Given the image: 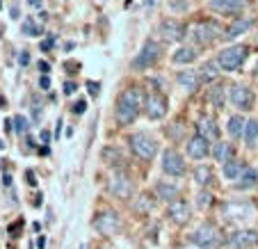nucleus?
<instances>
[{"label":"nucleus","mask_w":258,"mask_h":249,"mask_svg":"<svg viewBox=\"0 0 258 249\" xmlns=\"http://www.w3.org/2000/svg\"><path fill=\"white\" fill-rule=\"evenodd\" d=\"M85 108H87V101H78L76 105H73V112H76V114H83Z\"/></svg>","instance_id":"c9c22d12"},{"label":"nucleus","mask_w":258,"mask_h":249,"mask_svg":"<svg viewBox=\"0 0 258 249\" xmlns=\"http://www.w3.org/2000/svg\"><path fill=\"white\" fill-rule=\"evenodd\" d=\"M180 249H190V247H180Z\"/></svg>","instance_id":"8fccbe9b"},{"label":"nucleus","mask_w":258,"mask_h":249,"mask_svg":"<svg viewBox=\"0 0 258 249\" xmlns=\"http://www.w3.org/2000/svg\"><path fill=\"white\" fill-rule=\"evenodd\" d=\"M199 78H201V83H215V80L219 78V64L206 62L204 67L199 69Z\"/></svg>","instance_id":"cd10ccee"},{"label":"nucleus","mask_w":258,"mask_h":249,"mask_svg":"<svg viewBox=\"0 0 258 249\" xmlns=\"http://www.w3.org/2000/svg\"><path fill=\"white\" fill-rule=\"evenodd\" d=\"M251 25H253V19H249V16H235L233 23L224 30V39H229V41L238 39L240 34H244V32L251 30Z\"/></svg>","instance_id":"a211bd4d"},{"label":"nucleus","mask_w":258,"mask_h":249,"mask_svg":"<svg viewBox=\"0 0 258 249\" xmlns=\"http://www.w3.org/2000/svg\"><path fill=\"white\" fill-rule=\"evenodd\" d=\"M210 153H213V158L217 162H222V165L235 158V149H233V144H229V142H217V144L210 149Z\"/></svg>","instance_id":"412c9836"},{"label":"nucleus","mask_w":258,"mask_h":249,"mask_svg":"<svg viewBox=\"0 0 258 249\" xmlns=\"http://www.w3.org/2000/svg\"><path fill=\"white\" fill-rule=\"evenodd\" d=\"M156 197L169 204V201L178 199V185L171 181H158L156 183Z\"/></svg>","instance_id":"4be33fe9"},{"label":"nucleus","mask_w":258,"mask_h":249,"mask_svg":"<svg viewBox=\"0 0 258 249\" xmlns=\"http://www.w3.org/2000/svg\"><path fill=\"white\" fill-rule=\"evenodd\" d=\"M253 78H256V83H258V62H256V67H253Z\"/></svg>","instance_id":"49530a36"},{"label":"nucleus","mask_w":258,"mask_h":249,"mask_svg":"<svg viewBox=\"0 0 258 249\" xmlns=\"http://www.w3.org/2000/svg\"><path fill=\"white\" fill-rule=\"evenodd\" d=\"M53 44H55V37H48L46 41H41V50H50L53 48Z\"/></svg>","instance_id":"58836bf2"},{"label":"nucleus","mask_w":258,"mask_h":249,"mask_svg":"<svg viewBox=\"0 0 258 249\" xmlns=\"http://www.w3.org/2000/svg\"><path fill=\"white\" fill-rule=\"evenodd\" d=\"M92 224L101 235H117L123 226L119 213H114V210H101V213H96Z\"/></svg>","instance_id":"0eeeda50"},{"label":"nucleus","mask_w":258,"mask_h":249,"mask_svg":"<svg viewBox=\"0 0 258 249\" xmlns=\"http://www.w3.org/2000/svg\"><path fill=\"white\" fill-rule=\"evenodd\" d=\"M197 206H199V208H210V206H213V195H210V192H199V195H197Z\"/></svg>","instance_id":"72a5a7b5"},{"label":"nucleus","mask_w":258,"mask_h":249,"mask_svg":"<svg viewBox=\"0 0 258 249\" xmlns=\"http://www.w3.org/2000/svg\"><path fill=\"white\" fill-rule=\"evenodd\" d=\"M160 55H162L160 44L153 41V39H149L144 46H142L140 53H137V57L131 62V69L133 71H146V69H151L153 64L160 59Z\"/></svg>","instance_id":"423d86ee"},{"label":"nucleus","mask_w":258,"mask_h":249,"mask_svg":"<svg viewBox=\"0 0 258 249\" xmlns=\"http://www.w3.org/2000/svg\"><path fill=\"white\" fill-rule=\"evenodd\" d=\"M28 5L32 7V10H41V0H28Z\"/></svg>","instance_id":"79ce46f5"},{"label":"nucleus","mask_w":258,"mask_h":249,"mask_svg":"<svg viewBox=\"0 0 258 249\" xmlns=\"http://www.w3.org/2000/svg\"><path fill=\"white\" fill-rule=\"evenodd\" d=\"M73 92H76V83H73V80H67V83H64V94L69 96V94H73Z\"/></svg>","instance_id":"e433bc0d"},{"label":"nucleus","mask_w":258,"mask_h":249,"mask_svg":"<svg viewBox=\"0 0 258 249\" xmlns=\"http://www.w3.org/2000/svg\"><path fill=\"white\" fill-rule=\"evenodd\" d=\"M192 242L199 249H219L222 247V233L213 222H204L201 226H197L192 233Z\"/></svg>","instance_id":"39448f33"},{"label":"nucleus","mask_w":258,"mask_h":249,"mask_svg":"<svg viewBox=\"0 0 258 249\" xmlns=\"http://www.w3.org/2000/svg\"><path fill=\"white\" fill-rule=\"evenodd\" d=\"M153 206H156V201H153L149 195H142L140 201H135V210H137V213H149V210H153Z\"/></svg>","instance_id":"2f4dec72"},{"label":"nucleus","mask_w":258,"mask_h":249,"mask_svg":"<svg viewBox=\"0 0 258 249\" xmlns=\"http://www.w3.org/2000/svg\"><path fill=\"white\" fill-rule=\"evenodd\" d=\"M242 137H244V142H247V147H256V140H258V121L256 119H247Z\"/></svg>","instance_id":"c85d7f7f"},{"label":"nucleus","mask_w":258,"mask_h":249,"mask_svg":"<svg viewBox=\"0 0 258 249\" xmlns=\"http://www.w3.org/2000/svg\"><path fill=\"white\" fill-rule=\"evenodd\" d=\"M87 87H89V92H92V96L98 94V83H87Z\"/></svg>","instance_id":"a19ab883"},{"label":"nucleus","mask_w":258,"mask_h":249,"mask_svg":"<svg viewBox=\"0 0 258 249\" xmlns=\"http://www.w3.org/2000/svg\"><path fill=\"white\" fill-rule=\"evenodd\" d=\"M256 183H258L256 169L247 167V169L242 171V176L238 178V183H235V190H251V188H256Z\"/></svg>","instance_id":"393cba45"},{"label":"nucleus","mask_w":258,"mask_h":249,"mask_svg":"<svg viewBox=\"0 0 258 249\" xmlns=\"http://www.w3.org/2000/svg\"><path fill=\"white\" fill-rule=\"evenodd\" d=\"M244 123H247V119H244L242 114H233V117L229 119L226 131H229V135L233 137V140H240V137L244 135Z\"/></svg>","instance_id":"a878e982"},{"label":"nucleus","mask_w":258,"mask_h":249,"mask_svg":"<svg viewBox=\"0 0 258 249\" xmlns=\"http://www.w3.org/2000/svg\"><path fill=\"white\" fill-rule=\"evenodd\" d=\"M244 169H247V165L240 162V160H235V158L233 160H229V162H224V176L229 178V181H238Z\"/></svg>","instance_id":"bb28decb"},{"label":"nucleus","mask_w":258,"mask_h":249,"mask_svg":"<svg viewBox=\"0 0 258 249\" xmlns=\"http://www.w3.org/2000/svg\"><path fill=\"white\" fill-rule=\"evenodd\" d=\"M185 149H187V156L195 158V160H204L206 156H210V142L206 140V137H201L199 133L187 140Z\"/></svg>","instance_id":"f3484780"},{"label":"nucleus","mask_w":258,"mask_h":249,"mask_svg":"<svg viewBox=\"0 0 258 249\" xmlns=\"http://www.w3.org/2000/svg\"><path fill=\"white\" fill-rule=\"evenodd\" d=\"M144 101H142V92L137 87H128L119 94L117 108H114V117H117L119 126H131L137 117H140Z\"/></svg>","instance_id":"f257e3e1"},{"label":"nucleus","mask_w":258,"mask_h":249,"mask_svg":"<svg viewBox=\"0 0 258 249\" xmlns=\"http://www.w3.org/2000/svg\"><path fill=\"white\" fill-rule=\"evenodd\" d=\"M187 37L195 41L197 46H210L213 41H217L219 37H224V28L217 23V21L210 19H199L187 28Z\"/></svg>","instance_id":"f03ea898"},{"label":"nucleus","mask_w":258,"mask_h":249,"mask_svg":"<svg viewBox=\"0 0 258 249\" xmlns=\"http://www.w3.org/2000/svg\"><path fill=\"white\" fill-rule=\"evenodd\" d=\"M19 59H21V64H23V67H25V64L30 62V55H28V53H25V50H23V53H21V57H19Z\"/></svg>","instance_id":"c03bdc74"},{"label":"nucleus","mask_w":258,"mask_h":249,"mask_svg":"<svg viewBox=\"0 0 258 249\" xmlns=\"http://www.w3.org/2000/svg\"><path fill=\"white\" fill-rule=\"evenodd\" d=\"M110 195L117 197V199H131L133 192H135V185H133L131 181V176L123 174V171H114L112 178H110Z\"/></svg>","instance_id":"f8f14e48"},{"label":"nucleus","mask_w":258,"mask_h":249,"mask_svg":"<svg viewBox=\"0 0 258 249\" xmlns=\"http://www.w3.org/2000/svg\"><path fill=\"white\" fill-rule=\"evenodd\" d=\"M0 7H3V3H0Z\"/></svg>","instance_id":"603ef678"},{"label":"nucleus","mask_w":258,"mask_h":249,"mask_svg":"<svg viewBox=\"0 0 258 249\" xmlns=\"http://www.w3.org/2000/svg\"><path fill=\"white\" fill-rule=\"evenodd\" d=\"M185 32H187V28L176 19H165L160 25H158V34H160V39L167 41V44L180 41L183 37H185Z\"/></svg>","instance_id":"ddd939ff"},{"label":"nucleus","mask_w":258,"mask_h":249,"mask_svg":"<svg viewBox=\"0 0 258 249\" xmlns=\"http://www.w3.org/2000/svg\"><path fill=\"white\" fill-rule=\"evenodd\" d=\"M213 12L224 16H238L247 10V0H208Z\"/></svg>","instance_id":"2eb2a0df"},{"label":"nucleus","mask_w":258,"mask_h":249,"mask_svg":"<svg viewBox=\"0 0 258 249\" xmlns=\"http://www.w3.org/2000/svg\"><path fill=\"white\" fill-rule=\"evenodd\" d=\"M197 57H199V50H197L195 46H180V48L171 55L174 64H192Z\"/></svg>","instance_id":"5701e85b"},{"label":"nucleus","mask_w":258,"mask_h":249,"mask_svg":"<svg viewBox=\"0 0 258 249\" xmlns=\"http://www.w3.org/2000/svg\"><path fill=\"white\" fill-rule=\"evenodd\" d=\"M21 32H23L25 37H39V34H41V25L34 23L32 16H28V19L23 21V28H21Z\"/></svg>","instance_id":"7c9ffc66"},{"label":"nucleus","mask_w":258,"mask_h":249,"mask_svg":"<svg viewBox=\"0 0 258 249\" xmlns=\"http://www.w3.org/2000/svg\"><path fill=\"white\" fill-rule=\"evenodd\" d=\"M197 133H199L201 137H206L208 142H213V140H217L219 137V126H217V121H215L210 114H204V117L197 121Z\"/></svg>","instance_id":"6ab92c4d"},{"label":"nucleus","mask_w":258,"mask_h":249,"mask_svg":"<svg viewBox=\"0 0 258 249\" xmlns=\"http://www.w3.org/2000/svg\"><path fill=\"white\" fill-rule=\"evenodd\" d=\"M176 83L185 89L187 94H195L201 85L199 71H178V74H176Z\"/></svg>","instance_id":"aec40b11"},{"label":"nucleus","mask_w":258,"mask_h":249,"mask_svg":"<svg viewBox=\"0 0 258 249\" xmlns=\"http://www.w3.org/2000/svg\"><path fill=\"white\" fill-rule=\"evenodd\" d=\"M25 176H28V183H30V185H34V183H37V181H34V174H32V171H28Z\"/></svg>","instance_id":"a18cd8bd"},{"label":"nucleus","mask_w":258,"mask_h":249,"mask_svg":"<svg viewBox=\"0 0 258 249\" xmlns=\"http://www.w3.org/2000/svg\"><path fill=\"white\" fill-rule=\"evenodd\" d=\"M162 171H165L167 176H174V178L183 176L187 171L185 158L180 156L176 149H165V153H162Z\"/></svg>","instance_id":"9b49d317"},{"label":"nucleus","mask_w":258,"mask_h":249,"mask_svg":"<svg viewBox=\"0 0 258 249\" xmlns=\"http://www.w3.org/2000/svg\"><path fill=\"white\" fill-rule=\"evenodd\" d=\"M103 160H105L107 165H119L121 156H119V151L114 147H107V149H103Z\"/></svg>","instance_id":"473e14b6"},{"label":"nucleus","mask_w":258,"mask_h":249,"mask_svg":"<svg viewBox=\"0 0 258 249\" xmlns=\"http://www.w3.org/2000/svg\"><path fill=\"white\" fill-rule=\"evenodd\" d=\"M253 215V206L249 201H226L222 206V217L226 222H244Z\"/></svg>","instance_id":"9d476101"},{"label":"nucleus","mask_w":258,"mask_h":249,"mask_svg":"<svg viewBox=\"0 0 258 249\" xmlns=\"http://www.w3.org/2000/svg\"><path fill=\"white\" fill-rule=\"evenodd\" d=\"M80 249H87V244H80Z\"/></svg>","instance_id":"09e8293b"},{"label":"nucleus","mask_w":258,"mask_h":249,"mask_svg":"<svg viewBox=\"0 0 258 249\" xmlns=\"http://www.w3.org/2000/svg\"><path fill=\"white\" fill-rule=\"evenodd\" d=\"M229 98H231V103H233V108L240 110V112H249V110H253V103H256L253 92L247 87V85H242V83H233V85H231Z\"/></svg>","instance_id":"6e6552de"},{"label":"nucleus","mask_w":258,"mask_h":249,"mask_svg":"<svg viewBox=\"0 0 258 249\" xmlns=\"http://www.w3.org/2000/svg\"><path fill=\"white\" fill-rule=\"evenodd\" d=\"M37 67H39V71H41V74H44V76L50 71V64H48V62H44V59H41V62L37 64Z\"/></svg>","instance_id":"ea45409f"},{"label":"nucleus","mask_w":258,"mask_h":249,"mask_svg":"<svg viewBox=\"0 0 258 249\" xmlns=\"http://www.w3.org/2000/svg\"><path fill=\"white\" fill-rule=\"evenodd\" d=\"M103 249H112V247H103Z\"/></svg>","instance_id":"3c124183"},{"label":"nucleus","mask_w":258,"mask_h":249,"mask_svg":"<svg viewBox=\"0 0 258 249\" xmlns=\"http://www.w3.org/2000/svg\"><path fill=\"white\" fill-rule=\"evenodd\" d=\"M249 53H251V48H249L247 44H233V46H226V48L219 50L217 55V64L222 71H229V74H235L238 69H242V64L247 62Z\"/></svg>","instance_id":"7ed1b4c3"},{"label":"nucleus","mask_w":258,"mask_h":249,"mask_svg":"<svg viewBox=\"0 0 258 249\" xmlns=\"http://www.w3.org/2000/svg\"><path fill=\"white\" fill-rule=\"evenodd\" d=\"M41 142H44V144H48V142H50V131H41Z\"/></svg>","instance_id":"37998d69"},{"label":"nucleus","mask_w":258,"mask_h":249,"mask_svg":"<svg viewBox=\"0 0 258 249\" xmlns=\"http://www.w3.org/2000/svg\"><path fill=\"white\" fill-rule=\"evenodd\" d=\"M14 123H16V133H25V131H28V119H25L23 114H16Z\"/></svg>","instance_id":"f704fd0d"},{"label":"nucleus","mask_w":258,"mask_h":249,"mask_svg":"<svg viewBox=\"0 0 258 249\" xmlns=\"http://www.w3.org/2000/svg\"><path fill=\"white\" fill-rule=\"evenodd\" d=\"M156 3H158V0H146V5H149V7H151V5H156Z\"/></svg>","instance_id":"de8ad7c7"},{"label":"nucleus","mask_w":258,"mask_h":249,"mask_svg":"<svg viewBox=\"0 0 258 249\" xmlns=\"http://www.w3.org/2000/svg\"><path fill=\"white\" fill-rule=\"evenodd\" d=\"M208 101L213 103L217 110L224 108V101H226V94H224V87L222 85H215L213 89H208Z\"/></svg>","instance_id":"c756f323"},{"label":"nucleus","mask_w":258,"mask_h":249,"mask_svg":"<svg viewBox=\"0 0 258 249\" xmlns=\"http://www.w3.org/2000/svg\"><path fill=\"white\" fill-rule=\"evenodd\" d=\"M256 244H258V231H253V229H242L229 235L231 249H251Z\"/></svg>","instance_id":"dca6fc26"},{"label":"nucleus","mask_w":258,"mask_h":249,"mask_svg":"<svg viewBox=\"0 0 258 249\" xmlns=\"http://www.w3.org/2000/svg\"><path fill=\"white\" fill-rule=\"evenodd\" d=\"M39 87L44 89V92H48V89H50V78H48V76H41V80H39Z\"/></svg>","instance_id":"4c0bfd02"},{"label":"nucleus","mask_w":258,"mask_h":249,"mask_svg":"<svg viewBox=\"0 0 258 249\" xmlns=\"http://www.w3.org/2000/svg\"><path fill=\"white\" fill-rule=\"evenodd\" d=\"M167 217H169L174 224H178V226L187 224V222H190V217H192L190 204H187L185 199H174V201H169V206H167Z\"/></svg>","instance_id":"4468645a"},{"label":"nucleus","mask_w":258,"mask_h":249,"mask_svg":"<svg viewBox=\"0 0 258 249\" xmlns=\"http://www.w3.org/2000/svg\"><path fill=\"white\" fill-rule=\"evenodd\" d=\"M128 144H131V151L144 162L153 160L158 153V142L153 140L149 133H133V135L128 137Z\"/></svg>","instance_id":"20e7f679"},{"label":"nucleus","mask_w":258,"mask_h":249,"mask_svg":"<svg viewBox=\"0 0 258 249\" xmlns=\"http://www.w3.org/2000/svg\"><path fill=\"white\" fill-rule=\"evenodd\" d=\"M213 181H215V171H213V167L210 165H199L195 169V183L197 185L208 188Z\"/></svg>","instance_id":"b1692460"},{"label":"nucleus","mask_w":258,"mask_h":249,"mask_svg":"<svg viewBox=\"0 0 258 249\" xmlns=\"http://www.w3.org/2000/svg\"><path fill=\"white\" fill-rule=\"evenodd\" d=\"M167 108H169V103H167L165 94L151 92V94H146L144 96V112L151 121H160V119L167 114Z\"/></svg>","instance_id":"1a4fd4ad"}]
</instances>
